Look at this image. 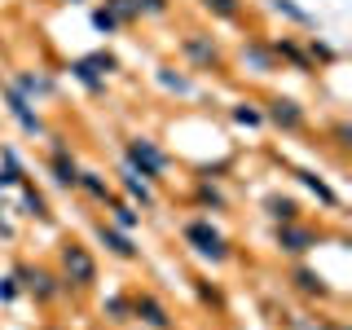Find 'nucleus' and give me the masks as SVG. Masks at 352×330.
Returning <instances> with one entry per match:
<instances>
[{
	"label": "nucleus",
	"mask_w": 352,
	"mask_h": 330,
	"mask_svg": "<svg viewBox=\"0 0 352 330\" xmlns=\"http://www.w3.org/2000/svg\"><path fill=\"white\" fill-rule=\"evenodd\" d=\"M203 5H207V9H212V14H216V18H238V9H242V5H238V0H203Z\"/></svg>",
	"instance_id": "f8f14e48"
},
{
	"label": "nucleus",
	"mask_w": 352,
	"mask_h": 330,
	"mask_svg": "<svg viewBox=\"0 0 352 330\" xmlns=\"http://www.w3.org/2000/svg\"><path fill=\"white\" fill-rule=\"evenodd\" d=\"M115 225H124V229H132V225H137V212H132L128 203H115Z\"/></svg>",
	"instance_id": "dca6fc26"
},
{
	"label": "nucleus",
	"mask_w": 352,
	"mask_h": 330,
	"mask_svg": "<svg viewBox=\"0 0 352 330\" xmlns=\"http://www.w3.org/2000/svg\"><path fill=\"white\" fill-rule=\"evenodd\" d=\"M128 168H132V172H141L146 181H159L163 168H168V159H163V150L154 146V141L132 137V141H128Z\"/></svg>",
	"instance_id": "f03ea898"
},
{
	"label": "nucleus",
	"mask_w": 352,
	"mask_h": 330,
	"mask_svg": "<svg viewBox=\"0 0 352 330\" xmlns=\"http://www.w3.org/2000/svg\"><path fill=\"white\" fill-rule=\"evenodd\" d=\"M234 119H238V124H251V128H256V124H260V119H264V115H260V110H251L247 102H242V106L234 110Z\"/></svg>",
	"instance_id": "f3484780"
},
{
	"label": "nucleus",
	"mask_w": 352,
	"mask_h": 330,
	"mask_svg": "<svg viewBox=\"0 0 352 330\" xmlns=\"http://www.w3.org/2000/svg\"><path fill=\"white\" fill-rule=\"evenodd\" d=\"M49 330H62V326H49Z\"/></svg>",
	"instance_id": "4be33fe9"
},
{
	"label": "nucleus",
	"mask_w": 352,
	"mask_h": 330,
	"mask_svg": "<svg viewBox=\"0 0 352 330\" xmlns=\"http://www.w3.org/2000/svg\"><path fill=\"white\" fill-rule=\"evenodd\" d=\"M273 216H278V220H295V203H291V198H273Z\"/></svg>",
	"instance_id": "2eb2a0df"
},
{
	"label": "nucleus",
	"mask_w": 352,
	"mask_h": 330,
	"mask_svg": "<svg viewBox=\"0 0 352 330\" xmlns=\"http://www.w3.org/2000/svg\"><path fill=\"white\" fill-rule=\"evenodd\" d=\"M53 168H58V185H75V181H80L75 163H66V154H62V150H58V163H53Z\"/></svg>",
	"instance_id": "9b49d317"
},
{
	"label": "nucleus",
	"mask_w": 352,
	"mask_h": 330,
	"mask_svg": "<svg viewBox=\"0 0 352 330\" xmlns=\"http://www.w3.org/2000/svg\"><path fill=\"white\" fill-rule=\"evenodd\" d=\"M132 313H137V322H146L150 330H172L168 308L154 300V295H137V300H132Z\"/></svg>",
	"instance_id": "20e7f679"
},
{
	"label": "nucleus",
	"mask_w": 352,
	"mask_h": 330,
	"mask_svg": "<svg viewBox=\"0 0 352 330\" xmlns=\"http://www.w3.org/2000/svg\"><path fill=\"white\" fill-rule=\"evenodd\" d=\"M295 282H300L304 291H317V295H322V278H313V273H304V269H300V273H295Z\"/></svg>",
	"instance_id": "aec40b11"
},
{
	"label": "nucleus",
	"mask_w": 352,
	"mask_h": 330,
	"mask_svg": "<svg viewBox=\"0 0 352 330\" xmlns=\"http://www.w3.org/2000/svg\"><path fill=\"white\" fill-rule=\"evenodd\" d=\"M62 278L75 291H88L97 282V260L88 256V247H80V242H66L62 247Z\"/></svg>",
	"instance_id": "f257e3e1"
},
{
	"label": "nucleus",
	"mask_w": 352,
	"mask_h": 330,
	"mask_svg": "<svg viewBox=\"0 0 352 330\" xmlns=\"http://www.w3.org/2000/svg\"><path fill=\"white\" fill-rule=\"evenodd\" d=\"M313 242H317V238H313V229L295 225V220H282V229H278V247H282V251H291V256H304Z\"/></svg>",
	"instance_id": "39448f33"
},
{
	"label": "nucleus",
	"mask_w": 352,
	"mask_h": 330,
	"mask_svg": "<svg viewBox=\"0 0 352 330\" xmlns=\"http://www.w3.org/2000/svg\"><path fill=\"white\" fill-rule=\"evenodd\" d=\"M27 286H31V291H36L40 295V300H53V295H58V286H53V273H44V269H36V273H27Z\"/></svg>",
	"instance_id": "1a4fd4ad"
},
{
	"label": "nucleus",
	"mask_w": 352,
	"mask_h": 330,
	"mask_svg": "<svg viewBox=\"0 0 352 330\" xmlns=\"http://www.w3.org/2000/svg\"><path fill=\"white\" fill-rule=\"evenodd\" d=\"M124 185H128V194L137 198V203H146V207L154 203V198H150V190H146V181H137V172H128V176H124Z\"/></svg>",
	"instance_id": "9d476101"
},
{
	"label": "nucleus",
	"mask_w": 352,
	"mask_h": 330,
	"mask_svg": "<svg viewBox=\"0 0 352 330\" xmlns=\"http://www.w3.org/2000/svg\"><path fill=\"white\" fill-rule=\"evenodd\" d=\"M75 185H84V190H88V194H97V198H106V181H102V176H97V172H84V176H80V181H75Z\"/></svg>",
	"instance_id": "ddd939ff"
},
{
	"label": "nucleus",
	"mask_w": 352,
	"mask_h": 330,
	"mask_svg": "<svg viewBox=\"0 0 352 330\" xmlns=\"http://www.w3.org/2000/svg\"><path fill=\"white\" fill-rule=\"evenodd\" d=\"M97 238H102V242H106V251H110V256H119V260H132V256H137V247H132V242L119 234L115 225H106V220L97 225Z\"/></svg>",
	"instance_id": "0eeeda50"
},
{
	"label": "nucleus",
	"mask_w": 352,
	"mask_h": 330,
	"mask_svg": "<svg viewBox=\"0 0 352 330\" xmlns=\"http://www.w3.org/2000/svg\"><path fill=\"white\" fill-rule=\"evenodd\" d=\"M185 53H190L194 62H203V66L216 62V44H207V40H198V36H185Z\"/></svg>",
	"instance_id": "6e6552de"
},
{
	"label": "nucleus",
	"mask_w": 352,
	"mask_h": 330,
	"mask_svg": "<svg viewBox=\"0 0 352 330\" xmlns=\"http://www.w3.org/2000/svg\"><path fill=\"white\" fill-rule=\"evenodd\" d=\"M304 185H308V190H313L317 198H322V203H335V194H330V190H326V185H322V181H317V176H308V172H304Z\"/></svg>",
	"instance_id": "a211bd4d"
},
{
	"label": "nucleus",
	"mask_w": 352,
	"mask_h": 330,
	"mask_svg": "<svg viewBox=\"0 0 352 330\" xmlns=\"http://www.w3.org/2000/svg\"><path fill=\"white\" fill-rule=\"evenodd\" d=\"M269 119L278 128H286V132H300L304 128V110L295 106L291 97H273V102H269Z\"/></svg>",
	"instance_id": "423d86ee"
},
{
	"label": "nucleus",
	"mask_w": 352,
	"mask_h": 330,
	"mask_svg": "<svg viewBox=\"0 0 352 330\" xmlns=\"http://www.w3.org/2000/svg\"><path fill=\"white\" fill-rule=\"evenodd\" d=\"M185 242L207 260H225L229 256L225 238H220V229H212V220H190V225H185Z\"/></svg>",
	"instance_id": "7ed1b4c3"
},
{
	"label": "nucleus",
	"mask_w": 352,
	"mask_h": 330,
	"mask_svg": "<svg viewBox=\"0 0 352 330\" xmlns=\"http://www.w3.org/2000/svg\"><path fill=\"white\" fill-rule=\"evenodd\" d=\"M168 0H132V14H163Z\"/></svg>",
	"instance_id": "4468645a"
},
{
	"label": "nucleus",
	"mask_w": 352,
	"mask_h": 330,
	"mask_svg": "<svg viewBox=\"0 0 352 330\" xmlns=\"http://www.w3.org/2000/svg\"><path fill=\"white\" fill-rule=\"evenodd\" d=\"M313 330H344V326H330V322H317Z\"/></svg>",
	"instance_id": "412c9836"
},
{
	"label": "nucleus",
	"mask_w": 352,
	"mask_h": 330,
	"mask_svg": "<svg viewBox=\"0 0 352 330\" xmlns=\"http://www.w3.org/2000/svg\"><path fill=\"white\" fill-rule=\"evenodd\" d=\"M22 198H27V207H31V216H49V212H44V198H40L36 190H27V185H22Z\"/></svg>",
	"instance_id": "6ab92c4d"
}]
</instances>
